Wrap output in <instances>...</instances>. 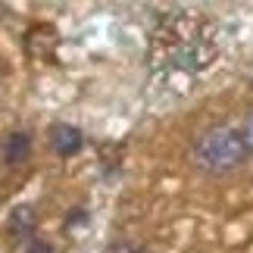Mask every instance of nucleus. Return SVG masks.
I'll return each instance as SVG.
<instances>
[{"instance_id": "6", "label": "nucleus", "mask_w": 253, "mask_h": 253, "mask_svg": "<svg viewBox=\"0 0 253 253\" xmlns=\"http://www.w3.org/2000/svg\"><path fill=\"white\" fill-rule=\"evenodd\" d=\"M35 228H38V216L32 207H16L13 216H9V231L22 241H32L35 238Z\"/></svg>"}, {"instance_id": "3", "label": "nucleus", "mask_w": 253, "mask_h": 253, "mask_svg": "<svg viewBox=\"0 0 253 253\" xmlns=\"http://www.w3.org/2000/svg\"><path fill=\"white\" fill-rule=\"evenodd\" d=\"M47 144H50V150L56 157H75L84 147V134L69 122H56L50 134H47Z\"/></svg>"}, {"instance_id": "4", "label": "nucleus", "mask_w": 253, "mask_h": 253, "mask_svg": "<svg viewBox=\"0 0 253 253\" xmlns=\"http://www.w3.org/2000/svg\"><path fill=\"white\" fill-rule=\"evenodd\" d=\"M25 50L28 56H44V60H50L53 50H56V32L50 25H32L25 35Z\"/></svg>"}, {"instance_id": "10", "label": "nucleus", "mask_w": 253, "mask_h": 253, "mask_svg": "<svg viewBox=\"0 0 253 253\" xmlns=\"http://www.w3.org/2000/svg\"><path fill=\"white\" fill-rule=\"evenodd\" d=\"M0 75H3V63H0Z\"/></svg>"}, {"instance_id": "1", "label": "nucleus", "mask_w": 253, "mask_h": 253, "mask_svg": "<svg viewBox=\"0 0 253 253\" xmlns=\"http://www.w3.org/2000/svg\"><path fill=\"white\" fill-rule=\"evenodd\" d=\"M153 44L163 47V63L181 72H200L216 60V44L207 38V32L191 28V19L184 16H169L153 35Z\"/></svg>"}, {"instance_id": "2", "label": "nucleus", "mask_w": 253, "mask_h": 253, "mask_svg": "<svg viewBox=\"0 0 253 253\" xmlns=\"http://www.w3.org/2000/svg\"><path fill=\"white\" fill-rule=\"evenodd\" d=\"M250 157L241 138V128L235 125H212L203 128L191 144V163L207 175H225L235 172L238 166H244V160Z\"/></svg>"}, {"instance_id": "8", "label": "nucleus", "mask_w": 253, "mask_h": 253, "mask_svg": "<svg viewBox=\"0 0 253 253\" xmlns=\"http://www.w3.org/2000/svg\"><path fill=\"white\" fill-rule=\"evenodd\" d=\"M241 138H244V147H247V153L253 157V110L244 116V122H241Z\"/></svg>"}, {"instance_id": "7", "label": "nucleus", "mask_w": 253, "mask_h": 253, "mask_svg": "<svg viewBox=\"0 0 253 253\" xmlns=\"http://www.w3.org/2000/svg\"><path fill=\"white\" fill-rule=\"evenodd\" d=\"M25 253H60V250H56L47 238H38L35 235L32 241H25Z\"/></svg>"}, {"instance_id": "5", "label": "nucleus", "mask_w": 253, "mask_h": 253, "mask_svg": "<svg viewBox=\"0 0 253 253\" xmlns=\"http://www.w3.org/2000/svg\"><path fill=\"white\" fill-rule=\"evenodd\" d=\"M32 157V138L25 131H9L3 141V163L6 166H22Z\"/></svg>"}, {"instance_id": "9", "label": "nucleus", "mask_w": 253, "mask_h": 253, "mask_svg": "<svg viewBox=\"0 0 253 253\" xmlns=\"http://www.w3.org/2000/svg\"><path fill=\"white\" fill-rule=\"evenodd\" d=\"M110 253H144V250L134 247V244H128V241H119L116 247H110Z\"/></svg>"}]
</instances>
